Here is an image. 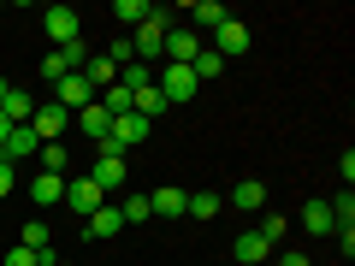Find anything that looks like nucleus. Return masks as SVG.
Segmentation results:
<instances>
[{
    "label": "nucleus",
    "instance_id": "34",
    "mask_svg": "<svg viewBox=\"0 0 355 266\" xmlns=\"http://www.w3.org/2000/svg\"><path fill=\"white\" fill-rule=\"evenodd\" d=\"M36 71H42V77H48V83H60V77H65V65H60V53H48V60H42V65H36Z\"/></svg>",
    "mask_w": 355,
    "mask_h": 266
},
{
    "label": "nucleus",
    "instance_id": "24",
    "mask_svg": "<svg viewBox=\"0 0 355 266\" xmlns=\"http://www.w3.org/2000/svg\"><path fill=\"white\" fill-rule=\"evenodd\" d=\"M95 101L107 107V118H119V113H130V89H125V83H113V89H101Z\"/></svg>",
    "mask_w": 355,
    "mask_h": 266
},
{
    "label": "nucleus",
    "instance_id": "2",
    "mask_svg": "<svg viewBox=\"0 0 355 266\" xmlns=\"http://www.w3.org/2000/svg\"><path fill=\"white\" fill-rule=\"evenodd\" d=\"M154 89L166 95V107H184V101H196V95H202V83H196V71H190V65H160Z\"/></svg>",
    "mask_w": 355,
    "mask_h": 266
},
{
    "label": "nucleus",
    "instance_id": "27",
    "mask_svg": "<svg viewBox=\"0 0 355 266\" xmlns=\"http://www.w3.org/2000/svg\"><path fill=\"white\" fill-rule=\"evenodd\" d=\"M190 71H196V83H202V77H219V71H225V60H219L214 48H202V53L190 60Z\"/></svg>",
    "mask_w": 355,
    "mask_h": 266
},
{
    "label": "nucleus",
    "instance_id": "3",
    "mask_svg": "<svg viewBox=\"0 0 355 266\" xmlns=\"http://www.w3.org/2000/svg\"><path fill=\"white\" fill-rule=\"evenodd\" d=\"M166 30H172V24H166V12H160V6H154V12L148 18H142V24H137V36H130V48H137V60H160V53H166Z\"/></svg>",
    "mask_w": 355,
    "mask_h": 266
},
{
    "label": "nucleus",
    "instance_id": "17",
    "mask_svg": "<svg viewBox=\"0 0 355 266\" xmlns=\"http://www.w3.org/2000/svg\"><path fill=\"white\" fill-rule=\"evenodd\" d=\"M30 202H36V207H60L65 202V177L60 172H42L36 184H30Z\"/></svg>",
    "mask_w": 355,
    "mask_h": 266
},
{
    "label": "nucleus",
    "instance_id": "23",
    "mask_svg": "<svg viewBox=\"0 0 355 266\" xmlns=\"http://www.w3.org/2000/svg\"><path fill=\"white\" fill-rule=\"evenodd\" d=\"M148 12H154L148 0H113V18H119V24H130V30H137V24H142Z\"/></svg>",
    "mask_w": 355,
    "mask_h": 266
},
{
    "label": "nucleus",
    "instance_id": "39",
    "mask_svg": "<svg viewBox=\"0 0 355 266\" xmlns=\"http://www.w3.org/2000/svg\"><path fill=\"white\" fill-rule=\"evenodd\" d=\"M60 266H65V260H60Z\"/></svg>",
    "mask_w": 355,
    "mask_h": 266
},
{
    "label": "nucleus",
    "instance_id": "5",
    "mask_svg": "<svg viewBox=\"0 0 355 266\" xmlns=\"http://www.w3.org/2000/svg\"><path fill=\"white\" fill-rule=\"evenodd\" d=\"M89 101H95V89H89L83 71H65L60 83H53V107H65V113H83Z\"/></svg>",
    "mask_w": 355,
    "mask_h": 266
},
{
    "label": "nucleus",
    "instance_id": "20",
    "mask_svg": "<svg viewBox=\"0 0 355 266\" xmlns=\"http://www.w3.org/2000/svg\"><path fill=\"white\" fill-rule=\"evenodd\" d=\"M302 231H308V237H331V231H338V225H331V202H308L302 207Z\"/></svg>",
    "mask_w": 355,
    "mask_h": 266
},
{
    "label": "nucleus",
    "instance_id": "26",
    "mask_svg": "<svg viewBox=\"0 0 355 266\" xmlns=\"http://www.w3.org/2000/svg\"><path fill=\"white\" fill-rule=\"evenodd\" d=\"M254 231H261V237L272 242V249H279V242H284V231H291V219H284V213H261V225H254Z\"/></svg>",
    "mask_w": 355,
    "mask_h": 266
},
{
    "label": "nucleus",
    "instance_id": "18",
    "mask_svg": "<svg viewBox=\"0 0 355 266\" xmlns=\"http://www.w3.org/2000/svg\"><path fill=\"white\" fill-rule=\"evenodd\" d=\"M83 77H89V89H95V95H101V89H113V83H119V65L107 60V53H89Z\"/></svg>",
    "mask_w": 355,
    "mask_h": 266
},
{
    "label": "nucleus",
    "instance_id": "1",
    "mask_svg": "<svg viewBox=\"0 0 355 266\" xmlns=\"http://www.w3.org/2000/svg\"><path fill=\"white\" fill-rule=\"evenodd\" d=\"M125 177H130L125 154H119L113 142H101V154H95V166H89V184H95L101 195H113V190H125Z\"/></svg>",
    "mask_w": 355,
    "mask_h": 266
},
{
    "label": "nucleus",
    "instance_id": "31",
    "mask_svg": "<svg viewBox=\"0 0 355 266\" xmlns=\"http://www.w3.org/2000/svg\"><path fill=\"white\" fill-rule=\"evenodd\" d=\"M48 242H53L48 219H30V225H24V249H48Z\"/></svg>",
    "mask_w": 355,
    "mask_h": 266
},
{
    "label": "nucleus",
    "instance_id": "32",
    "mask_svg": "<svg viewBox=\"0 0 355 266\" xmlns=\"http://www.w3.org/2000/svg\"><path fill=\"white\" fill-rule=\"evenodd\" d=\"M0 266H36V249H24V242H18L12 254H0Z\"/></svg>",
    "mask_w": 355,
    "mask_h": 266
},
{
    "label": "nucleus",
    "instance_id": "15",
    "mask_svg": "<svg viewBox=\"0 0 355 266\" xmlns=\"http://www.w3.org/2000/svg\"><path fill=\"white\" fill-rule=\"evenodd\" d=\"M231 254H237L243 266H261V260H272V242H266L261 231H243V237L231 242Z\"/></svg>",
    "mask_w": 355,
    "mask_h": 266
},
{
    "label": "nucleus",
    "instance_id": "12",
    "mask_svg": "<svg viewBox=\"0 0 355 266\" xmlns=\"http://www.w3.org/2000/svg\"><path fill=\"white\" fill-rule=\"evenodd\" d=\"M202 53V36L196 30H166V65H190Z\"/></svg>",
    "mask_w": 355,
    "mask_h": 266
},
{
    "label": "nucleus",
    "instance_id": "14",
    "mask_svg": "<svg viewBox=\"0 0 355 266\" xmlns=\"http://www.w3.org/2000/svg\"><path fill=\"white\" fill-rule=\"evenodd\" d=\"M83 231H89L95 242H107V237H119V231H125V219H119V207L107 202V207H95V213L83 219Z\"/></svg>",
    "mask_w": 355,
    "mask_h": 266
},
{
    "label": "nucleus",
    "instance_id": "6",
    "mask_svg": "<svg viewBox=\"0 0 355 266\" xmlns=\"http://www.w3.org/2000/svg\"><path fill=\"white\" fill-rule=\"evenodd\" d=\"M42 30H48V42H53V48H65V42H77V36H83V18H77L71 6H48V12H42Z\"/></svg>",
    "mask_w": 355,
    "mask_h": 266
},
{
    "label": "nucleus",
    "instance_id": "8",
    "mask_svg": "<svg viewBox=\"0 0 355 266\" xmlns=\"http://www.w3.org/2000/svg\"><path fill=\"white\" fill-rule=\"evenodd\" d=\"M65 125H71V113H65V107H36V113H30V130H36V142H60L65 136Z\"/></svg>",
    "mask_w": 355,
    "mask_h": 266
},
{
    "label": "nucleus",
    "instance_id": "16",
    "mask_svg": "<svg viewBox=\"0 0 355 266\" xmlns=\"http://www.w3.org/2000/svg\"><path fill=\"white\" fill-rule=\"evenodd\" d=\"M184 202H190V195L178 190V184H160V190H148V207H154V219H178V213H184Z\"/></svg>",
    "mask_w": 355,
    "mask_h": 266
},
{
    "label": "nucleus",
    "instance_id": "9",
    "mask_svg": "<svg viewBox=\"0 0 355 266\" xmlns=\"http://www.w3.org/2000/svg\"><path fill=\"white\" fill-rule=\"evenodd\" d=\"M65 207H71V213H95V207H107V195L95 190V184H89V177H65Z\"/></svg>",
    "mask_w": 355,
    "mask_h": 266
},
{
    "label": "nucleus",
    "instance_id": "28",
    "mask_svg": "<svg viewBox=\"0 0 355 266\" xmlns=\"http://www.w3.org/2000/svg\"><path fill=\"white\" fill-rule=\"evenodd\" d=\"M331 225H338V231H355V195H349V190L331 202Z\"/></svg>",
    "mask_w": 355,
    "mask_h": 266
},
{
    "label": "nucleus",
    "instance_id": "11",
    "mask_svg": "<svg viewBox=\"0 0 355 266\" xmlns=\"http://www.w3.org/2000/svg\"><path fill=\"white\" fill-rule=\"evenodd\" d=\"M225 207H243V213H266V184H261V177H243V184H231Z\"/></svg>",
    "mask_w": 355,
    "mask_h": 266
},
{
    "label": "nucleus",
    "instance_id": "29",
    "mask_svg": "<svg viewBox=\"0 0 355 266\" xmlns=\"http://www.w3.org/2000/svg\"><path fill=\"white\" fill-rule=\"evenodd\" d=\"M36 160H42V172H60V177H65V142H42Z\"/></svg>",
    "mask_w": 355,
    "mask_h": 266
},
{
    "label": "nucleus",
    "instance_id": "37",
    "mask_svg": "<svg viewBox=\"0 0 355 266\" xmlns=\"http://www.w3.org/2000/svg\"><path fill=\"white\" fill-rule=\"evenodd\" d=\"M6 136H12V118H6V113H0V142H6Z\"/></svg>",
    "mask_w": 355,
    "mask_h": 266
},
{
    "label": "nucleus",
    "instance_id": "13",
    "mask_svg": "<svg viewBox=\"0 0 355 266\" xmlns=\"http://www.w3.org/2000/svg\"><path fill=\"white\" fill-rule=\"evenodd\" d=\"M71 125L83 130L89 142H107V130H113V118H107V107H101V101H89L83 113H71Z\"/></svg>",
    "mask_w": 355,
    "mask_h": 266
},
{
    "label": "nucleus",
    "instance_id": "30",
    "mask_svg": "<svg viewBox=\"0 0 355 266\" xmlns=\"http://www.w3.org/2000/svg\"><path fill=\"white\" fill-rule=\"evenodd\" d=\"M107 60H113L119 71H125V65H137V48H130V36H113V42H107Z\"/></svg>",
    "mask_w": 355,
    "mask_h": 266
},
{
    "label": "nucleus",
    "instance_id": "21",
    "mask_svg": "<svg viewBox=\"0 0 355 266\" xmlns=\"http://www.w3.org/2000/svg\"><path fill=\"white\" fill-rule=\"evenodd\" d=\"M190 18H196V36H202V30H219L231 18V6H219V0H196L190 6Z\"/></svg>",
    "mask_w": 355,
    "mask_h": 266
},
{
    "label": "nucleus",
    "instance_id": "4",
    "mask_svg": "<svg viewBox=\"0 0 355 266\" xmlns=\"http://www.w3.org/2000/svg\"><path fill=\"white\" fill-rule=\"evenodd\" d=\"M148 136H154V125H148V118H137V113H119V118H113V130H107V142H113L119 154L142 148Z\"/></svg>",
    "mask_w": 355,
    "mask_h": 266
},
{
    "label": "nucleus",
    "instance_id": "25",
    "mask_svg": "<svg viewBox=\"0 0 355 266\" xmlns=\"http://www.w3.org/2000/svg\"><path fill=\"white\" fill-rule=\"evenodd\" d=\"M119 219H125V225H142V219H154L148 195H125V202H119Z\"/></svg>",
    "mask_w": 355,
    "mask_h": 266
},
{
    "label": "nucleus",
    "instance_id": "22",
    "mask_svg": "<svg viewBox=\"0 0 355 266\" xmlns=\"http://www.w3.org/2000/svg\"><path fill=\"white\" fill-rule=\"evenodd\" d=\"M0 113H6V118H12V125H30V113H36V101H30V95H24V89H6V101H0Z\"/></svg>",
    "mask_w": 355,
    "mask_h": 266
},
{
    "label": "nucleus",
    "instance_id": "7",
    "mask_svg": "<svg viewBox=\"0 0 355 266\" xmlns=\"http://www.w3.org/2000/svg\"><path fill=\"white\" fill-rule=\"evenodd\" d=\"M214 53H219V60H237V53H249V24H243V18H225V24H219L214 30Z\"/></svg>",
    "mask_w": 355,
    "mask_h": 266
},
{
    "label": "nucleus",
    "instance_id": "19",
    "mask_svg": "<svg viewBox=\"0 0 355 266\" xmlns=\"http://www.w3.org/2000/svg\"><path fill=\"white\" fill-rule=\"evenodd\" d=\"M184 213H190V219H202V225H207V219H219V213H225V195H214V190H196L190 202H184Z\"/></svg>",
    "mask_w": 355,
    "mask_h": 266
},
{
    "label": "nucleus",
    "instance_id": "36",
    "mask_svg": "<svg viewBox=\"0 0 355 266\" xmlns=\"http://www.w3.org/2000/svg\"><path fill=\"white\" fill-rule=\"evenodd\" d=\"M279 266H308V254H279Z\"/></svg>",
    "mask_w": 355,
    "mask_h": 266
},
{
    "label": "nucleus",
    "instance_id": "38",
    "mask_svg": "<svg viewBox=\"0 0 355 266\" xmlns=\"http://www.w3.org/2000/svg\"><path fill=\"white\" fill-rule=\"evenodd\" d=\"M6 89H12V83H6V77H0V101H6Z\"/></svg>",
    "mask_w": 355,
    "mask_h": 266
},
{
    "label": "nucleus",
    "instance_id": "10",
    "mask_svg": "<svg viewBox=\"0 0 355 266\" xmlns=\"http://www.w3.org/2000/svg\"><path fill=\"white\" fill-rule=\"evenodd\" d=\"M36 154H42V142H36V130H30V125H12V136L0 142V160H6V166L36 160Z\"/></svg>",
    "mask_w": 355,
    "mask_h": 266
},
{
    "label": "nucleus",
    "instance_id": "33",
    "mask_svg": "<svg viewBox=\"0 0 355 266\" xmlns=\"http://www.w3.org/2000/svg\"><path fill=\"white\" fill-rule=\"evenodd\" d=\"M12 190H18V166H6V160H0V202H6Z\"/></svg>",
    "mask_w": 355,
    "mask_h": 266
},
{
    "label": "nucleus",
    "instance_id": "35",
    "mask_svg": "<svg viewBox=\"0 0 355 266\" xmlns=\"http://www.w3.org/2000/svg\"><path fill=\"white\" fill-rule=\"evenodd\" d=\"M36 266H60V242H48V249H36Z\"/></svg>",
    "mask_w": 355,
    "mask_h": 266
}]
</instances>
